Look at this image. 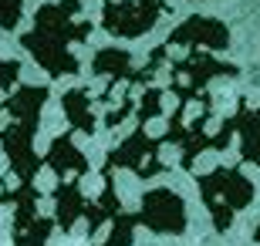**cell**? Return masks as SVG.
Segmentation results:
<instances>
[{
	"label": "cell",
	"instance_id": "obj_1",
	"mask_svg": "<svg viewBox=\"0 0 260 246\" xmlns=\"http://www.w3.org/2000/svg\"><path fill=\"white\" fill-rule=\"evenodd\" d=\"M186 112H189V101H179V108L169 115L162 142L179 145V165L189 172L203 152H223L233 142V135H237V118H226L213 135L206 132V128H210V118H213V98L206 95V91L196 98V115L193 118H186Z\"/></svg>",
	"mask_w": 260,
	"mask_h": 246
},
{
	"label": "cell",
	"instance_id": "obj_2",
	"mask_svg": "<svg viewBox=\"0 0 260 246\" xmlns=\"http://www.w3.org/2000/svg\"><path fill=\"white\" fill-rule=\"evenodd\" d=\"M200 186V196H203V206L210 213V223L216 233H226L233 226V216L247 209L253 202V182L243 175L237 165H220V169L206 172L196 179Z\"/></svg>",
	"mask_w": 260,
	"mask_h": 246
},
{
	"label": "cell",
	"instance_id": "obj_3",
	"mask_svg": "<svg viewBox=\"0 0 260 246\" xmlns=\"http://www.w3.org/2000/svg\"><path fill=\"white\" fill-rule=\"evenodd\" d=\"M166 71H169V91H173L179 101H196V98L206 91V85H210L213 78H237L240 75L237 64L213 57L206 48L186 51V57L169 61Z\"/></svg>",
	"mask_w": 260,
	"mask_h": 246
},
{
	"label": "cell",
	"instance_id": "obj_4",
	"mask_svg": "<svg viewBox=\"0 0 260 246\" xmlns=\"http://www.w3.org/2000/svg\"><path fill=\"white\" fill-rule=\"evenodd\" d=\"M169 14V0H105L102 27L112 38H142Z\"/></svg>",
	"mask_w": 260,
	"mask_h": 246
},
{
	"label": "cell",
	"instance_id": "obj_5",
	"mask_svg": "<svg viewBox=\"0 0 260 246\" xmlns=\"http://www.w3.org/2000/svg\"><path fill=\"white\" fill-rule=\"evenodd\" d=\"M159 149H162V138H152L145 132V125H139L118 149L108 152L102 175H112V169H128L139 179H155V175L166 172V162L159 159Z\"/></svg>",
	"mask_w": 260,
	"mask_h": 246
},
{
	"label": "cell",
	"instance_id": "obj_6",
	"mask_svg": "<svg viewBox=\"0 0 260 246\" xmlns=\"http://www.w3.org/2000/svg\"><path fill=\"white\" fill-rule=\"evenodd\" d=\"M34 30L61 41V44H81L91 34V20L81 17V0H58V4H44L38 10Z\"/></svg>",
	"mask_w": 260,
	"mask_h": 246
},
{
	"label": "cell",
	"instance_id": "obj_7",
	"mask_svg": "<svg viewBox=\"0 0 260 246\" xmlns=\"http://www.w3.org/2000/svg\"><path fill=\"white\" fill-rule=\"evenodd\" d=\"M139 223L145 229H152L159 236H179L186 233V206L183 199L176 196L173 189H149L142 196V209H139Z\"/></svg>",
	"mask_w": 260,
	"mask_h": 246
},
{
	"label": "cell",
	"instance_id": "obj_8",
	"mask_svg": "<svg viewBox=\"0 0 260 246\" xmlns=\"http://www.w3.org/2000/svg\"><path fill=\"white\" fill-rule=\"evenodd\" d=\"M34 132L38 125L30 122H17V118H7L4 128H0V142H4V152L10 159V169L20 182H34L41 169V159L34 155Z\"/></svg>",
	"mask_w": 260,
	"mask_h": 246
},
{
	"label": "cell",
	"instance_id": "obj_9",
	"mask_svg": "<svg viewBox=\"0 0 260 246\" xmlns=\"http://www.w3.org/2000/svg\"><path fill=\"white\" fill-rule=\"evenodd\" d=\"M166 44H169L173 51L176 48H186V51H193V48L226 51L230 48V27H226L223 20H216V17H189L166 38Z\"/></svg>",
	"mask_w": 260,
	"mask_h": 246
},
{
	"label": "cell",
	"instance_id": "obj_10",
	"mask_svg": "<svg viewBox=\"0 0 260 246\" xmlns=\"http://www.w3.org/2000/svg\"><path fill=\"white\" fill-rule=\"evenodd\" d=\"M24 51H27L34 61H38L51 78H68V75H78V57L71 54V44H61V41L48 38V34H41V30H27L24 38H20Z\"/></svg>",
	"mask_w": 260,
	"mask_h": 246
},
{
	"label": "cell",
	"instance_id": "obj_11",
	"mask_svg": "<svg viewBox=\"0 0 260 246\" xmlns=\"http://www.w3.org/2000/svg\"><path fill=\"white\" fill-rule=\"evenodd\" d=\"M132 54L122 48H102L95 57H91V75L95 78H105V88H102V98L98 101H112V91H115L118 81H125L132 78Z\"/></svg>",
	"mask_w": 260,
	"mask_h": 246
},
{
	"label": "cell",
	"instance_id": "obj_12",
	"mask_svg": "<svg viewBox=\"0 0 260 246\" xmlns=\"http://www.w3.org/2000/svg\"><path fill=\"white\" fill-rule=\"evenodd\" d=\"M44 165L58 179H81V175H88V159H85V152L75 145L71 135H58L51 142L48 155H44Z\"/></svg>",
	"mask_w": 260,
	"mask_h": 246
},
{
	"label": "cell",
	"instance_id": "obj_13",
	"mask_svg": "<svg viewBox=\"0 0 260 246\" xmlns=\"http://www.w3.org/2000/svg\"><path fill=\"white\" fill-rule=\"evenodd\" d=\"M233 118H237V135H240V159L260 169V104L240 98Z\"/></svg>",
	"mask_w": 260,
	"mask_h": 246
},
{
	"label": "cell",
	"instance_id": "obj_14",
	"mask_svg": "<svg viewBox=\"0 0 260 246\" xmlns=\"http://www.w3.org/2000/svg\"><path fill=\"white\" fill-rule=\"evenodd\" d=\"M44 101H48V88L44 85H24V88H17L14 95H7L0 104H4V115H7V118L38 125L41 112H44Z\"/></svg>",
	"mask_w": 260,
	"mask_h": 246
},
{
	"label": "cell",
	"instance_id": "obj_15",
	"mask_svg": "<svg viewBox=\"0 0 260 246\" xmlns=\"http://www.w3.org/2000/svg\"><path fill=\"white\" fill-rule=\"evenodd\" d=\"M85 209H88V199L78 189V179H64L54 189V223L61 226V233H71V226L78 219H85Z\"/></svg>",
	"mask_w": 260,
	"mask_h": 246
},
{
	"label": "cell",
	"instance_id": "obj_16",
	"mask_svg": "<svg viewBox=\"0 0 260 246\" xmlns=\"http://www.w3.org/2000/svg\"><path fill=\"white\" fill-rule=\"evenodd\" d=\"M61 108H64L68 125H71L75 132L91 135V132L98 128V118H95V112H91L88 91H81V88H71V91H64V95H61Z\"/></svg>",
	"mask_w": 260,
	"mask_h": 246
},
{
	"label": "cell",
	"instance_id": "obj_17",
	"mask_svg": "<svg viewBox=\"0 0 260 246\" xmlns=\"http://www.w3.org/2000/svg\"><path fill=\"white\" fill-rule=\"evenodd\" d=\"M135 226H139V213H115V216L108 219V236L105 239H95L91 246H132L135 239Z\"/></svg>",
	"mask_w": 260,
	"mask_h": 246
},
{
	"label": "cell",
	"instance_id": "obj_18",
	"mask_svg": "<svg viewBox=\"0 0 260 246\" xmlns=\"http://www.w3.org/2000/svg\"><path fill=\"white\" fill-rule=\"evenodd\" d=\"M51 229H54V219L38 216L34 223H30V226L14 229V246H48Z\"/></svg>",
	"mask_w": 260,
	"mask_h": 246
},
{
	"label": "cell",
	"instance_id": "obj_19",
	"mask_svg": "<svg viewBox=\"0 0 260 246\" xmlns=\"http://www.w3.org/2000/svg\"><path fill=\"white\" fill-rule=\"evenodd\" d=\"M162 115V88H145L142 91V101L135 108V122L139 125H149L152 118Z\"/></svg>",
	"mask_w": 260,
	"mask_h": 246
},
{
	"label": "cell",
	"instance_id": "obj_20",
	"mask_svg": "<svg viewBox=\"0 0 260 246\" xmlns=\"http://www.w3.org/2000/svg\"><path fill=\"white\" fill-rule=\"evenodd\" d=\"M20 7H24V0H0V27H4V30L17 27Z\"/></svg>",
	"mask_w": 260,
	"mask_h": 246
},
{
	"label": "cell",
	"instance_id": "obj_21",
	"mask_svg": "<svg viewBox=\"0 0 260 246\" xmlns=\"http://www.w3.org/2000/svg\"><path fill=\"white\" fill-rule=\"evenodd\" d=\"M135 108H139V101H135L132 95H125V98H122V104H118L115 112H108V115H105V125H108V128L122 125V122L128 118V115H135Z\"/></svg>",
	"mask_w": 260,
	"mask_h": 246
},
{
	"label": "cell",
	"instance_id": "obj_22",
	"mask_svg": "<svg viewBox=\"0 0 260 246\" xmlns=\"http://www.w3.org/2000/svg\"><path fill=\"white\" fill-rule=\"evenodd\" d=\"M17 78H20V64H17V61H4V57H0V91L14 88V85H17Z\"/></svg>",
	"mask_w": 260,
	"mask_h": 246
},
{
	"label": "cell",
	"instance_id": "obj_23",
	"mask_svg": "<svg viewBox=\"0 0 260 246\" xmlns=\"http://www.w3.org/2000/svg\"><path fill=\"white\" fill-rule=\"evenodd\" d=\"M253 239H257V243H260V226H257V229H253Z\"/></svg>",
	"mask_w": 260,
	"mask_h": 246
},
{
	"label": "cell",
	"instance_id": "obj_24",
	"mask_svg": "<svg viewBox=\"0 0 260 246\" xmlns=\"http://www.w3.org/2000/svg\"><path fill=\"white\" fill-rule=\"evenodd\" d=\"M0 115H4V104H0Z\"/></svg>",
	"mask_w": 260,
	"mask_h": 246
}]
</instances>
